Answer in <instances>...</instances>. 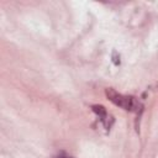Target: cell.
Returning <instances> with one entry per match:
<instances>
[{"label": "cell", "mask_w": 158, "mask_h": 158, "mask_svg": "<svg viewBox=\"0 0 158 158\" xmlns=\"http://www.w3.org/2000/svg\"><path fill=\"white\" fill-rule=\"evenodd\" d=\"M106 96L107 99L114 102L115 105L120 106L121 109L126 110V111H130V112H136L137 115L142 112L143 110V105L142 102L135 98V96H131V95H123V94H120L117 93L115 89L112 88H109L106 89Z\"/></svg>", "instance_id": "obj_1"}, {"label": "cell", "mask_w": 158, "mask_h": 158, "mask_svg": "<svg viewBox=\"0 0 158 158\" xmlns=\"http://www.w3.org/2000/svg\"><path fill=\"white\" fill-rule=\"evenodd\" d=\"M91 109H93V111L99 116V118H100V121L102 122V125H104L106 128H110V127H111L112 118H111V116L107 114L106 109H105L104 106H101V105H93Z\"/></svg>", "instance_id": "obj_2"}, {"label": "cell", "mask_w": 158, "mask_h": 158, "mask_svg": "<svg viewBox=\"0 0 158 158\" xmlns=\"http://www.w3.org/2000/svg\"><path fill=\"white\" fill-rule=\"evenodd\" d=\"M53 158H73L72 156H69L68 153H65V152H59V153H57Z\"/></svg>", "instance_id": "obj_3"}]
</instances>
